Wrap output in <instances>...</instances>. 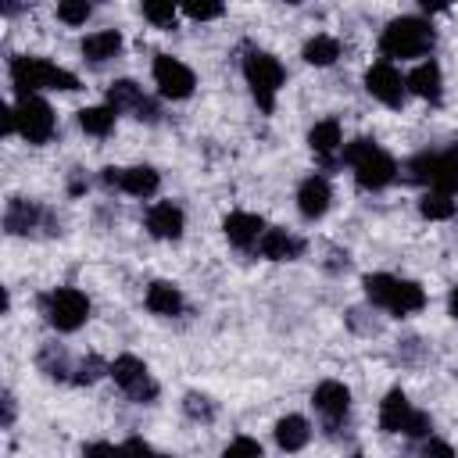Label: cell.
Masks as SVG:
<instances>
[{"mask_svg":"<svg viewBox=\"0 0 458 458\" xmlns=\"http://www.w3.org/2000/svg\"><path fill=\"white\" fill-rule=\"evenodd\" d=\"M447 311H451V318H458V286H454L451 297H447Z\"/></svg>","mask_w":458,"mask_h":458,"instance_id":"ab89813d","label":"cell"},{"mask_svg":"<svg viewBox=\"0 0 458 458\" xmlns=\"http://www.w3.org/2000/svg\"><path fill=\"white\" fill-rule=\"evenodd\" d=\"M429 433H433V419H429L426 411H411V419H408V426H404V437L422 440V437H429Z\"/></svg>","mask_w":458,"mask_h":458,"instance_id":"e575fe53","label":"cell"},{"mask_svg":"<svg viewBox=\"0 0 458 458\" xmlns=\"http://www.w3.org/2000/svg\"><path fill=\"white\" fill-rule=\"evenodd\" d=\"M308 143H311V150L329 165L333 161V154L344 147V140H340V122H333V118H326V122H318V125H311V132H308Z\"/></svg>","mask_w":458,"mask_h":458,"instance_id":"44dd1931","label":"cell"},{"mask_svg":"<svg viewBox=\"0 0 458 458\" xmlns=\"http://www.w3.org/2000/svg\"><path fill=\"white\" fill-rule=\"evenodd\" d=\"M336 57H340V43H336L333 36H311V39L304 43V61L315 64V68H326V64H333Z\"/></svg>","mask_w":458,"mask_h":458,"instance_id":"484cf974","label":"cell"},{"mask_svg":"<svg viewBox=\"0 0 458 458\" xmlns=\"http://www.w3.org/2000/svg\"><path fill=\"white\" fill-rule=\"evenodd\" d=\"M118 50H122V36H118L114 29H104V32H93V36H86V39H82V57H86V61H93V64H100V61L114 57Z\"/></svg>","mask_w":458,"mask_h":458,"instance_id":"603a6c76","label":"cell"},{"mask_svg":"<svg viewBox=\"0 0 458 458\" xmlns=\"http://www.w3.org/2000/svg\"><path fill=\"white\" fill-rule=\"evenodd\" d=\"M408 179L440 193H458V143L447 150H426L408 161Z\"/></svg>","mask_w":458,"mask_h":458,"instance_id":"277c9868","label":"cell"},{"mask_svg":"<svg viewBox=\"0 0 458 458\" xmlns=\"http://www.w3.org/2000/svg\"><path fill=\"white\" fill-rule=\"evenodd\" d=\"M433 43H437V32L426 18H394L379 36V50L386 57H401V61L429 54Z\"/></svg>","mask_w":458,"mask_h":458,"instance_id":"3957f363","label":"cell"},{"mask_svg":"<svg viewBox=\"0 0 458 458\" xmlns=\"http://www.w3.org/2000/svg\"><path fill=\"white\" fill-rule=\"evenodd\" d=\"M365 286V297L379 308H386L390 315H411L426 304V293L419 283L411 279H397V276H386V272H372L361 279Z\"/></svg>","mask_w":458,"mask_h":458,"instance_id":"7a4b0ae2","label":"cell"},{"mask_svg":"<svg viewBox=\"0 0 458 458\" xmlns=\"http://www.w3.org/2000/svg\"><path fill=\"white\" fill-rule=\"evenodd\" d=\"M143 100H147V97H143V89H140L132 79H118V82L107 86V104H111L114 111H140Z\"/></svg>","mask_w":458,"mask_h":458,"instance_id":"d4e9b609","label":"cell"},{"mask_svg":"<svg viewBox=\"0 0 458 458\" xmlns=\"http://www.w3.org/2000/svg\"><path fill=\"white\" fill-rule=\"evenodd\" d=\"M14 118H18V132H21L29 143H47V140L54 136V125H57L50 104L39 100L36 93L18 97V104H14Z\"/></svg>","mask_w":458,"mask_h":458,"instance_id":"ba28073f","label":"cell"},{"mask_svg":"<svg viewBox=\"0 0 458 458\" xmlns=\"http://www.w3.org/2000/svg\"><path fill=\"white\" fill-rule=\"evenodd\" d=\"M311 404H315V411L326 419V429H336V426L344 422L347 408H351V390H347L344 383H336V379H326V383L315 386Z\"/></svg>","mask_w":458,"mask_h":458,"instance_id":"4fadbf2b","label":"cell"},{"mask_svg":"<svg viewBox=\"0 0 458 458\" xmlns=\"http://www.w3.org/2000/svg\"><path fill=\"white\" fill-rule=\"evenodd\" d=\"M419 211H422L426 218H437V222H444V218H451V215H454V200H451V193L429 190V193L419 200Z\"/></svg>","mask_w":458,"mask_h":458,"instance_id":"83f0119b","label":"cell"},{"mask_svg":"<svg viewBox=\"0 0 458 458\" xmlns=\"http://www.w3.org/2000/svg\"><path fill=\"white\" fill-rule=\"evenodd\" d=\"M39 225H50V215H47L36 200H21V197L7 200L4 229H7L11 236H29V233H36Z\"/></svg>","mask_w":458,"mask_h":458,"instance_id":"5bb4252c","label":"cell"},{"mask_svg":"<svg viewBox=\"0 0 458 458\" xmlns=\"http://www.w3.org/2000/svg\"><path fill=\"white\" fill-rule=\"evenodd\" d=\"M82 451H86V454H97V451H114V447H111V444H86Z\"/></svg>","mask_w":458,"mask_h":458,"instance_id":"b9f144b4","label":"cell"},{"mask_svg":"<svg viewBox=\"0 0 458 458\" xmlns=\"http://www.w3.org/2000/svg\"><path fill=\"white\" fill-rule=\"evenodd\" d=\"M179 4H182V11H186L193 21H211V18H218V14L225 11L222 0H179Z\"/></svg>","mask_w":458,"mask_h":458,"instance_id":"1f68e13d","label":"cell"},{"mask_svg":"<svg viewBox=\"0 0 458 458\" xmlns=\"http://www.w3.org/2000/svg\"><path fill=\"white\" fill-rule=\"evenodd\" d=\"M182 408H186V415L197 419V422H211V419H215V404H211L204 394H186V397H182Z\"/></svg>","mask_w":458,"mask_h":458,"instance_id":"d6a6232c","label":"cell"},{"mask_svg":"<svg viewBox=\"0 0 458 458\" xmlns=\"http://www.w3.org/2000/svg\"><path fill=\"white\" fill-rule=\"evenodd\" d=\"M154 82H157L161 97H168V100H186L193 93V86H197L193 72L182 61L168 57V54H157L154 57Z\"/></svg>","mask_w":458,"mask_h":458,"instance_id":"30bf717a","label":"cell"},{"mask_svg":"<svg viewBox=\"0 0 458 458\" xmlns=\"http://www.w3.org/2000/svg\"><path fill=\"white\" fill-rule=\"evenodd\" d=\"M365 89H369L379 104L401 107V104H404V93H408V82L401 79V72H397L390 61H379V64H372V68L365 72Z\"/></svg>","mask_w":458,"mask_h":458,"instance_id":"8fae6325","label":"cell"},{"mask_svg":"<svg viewBox=\"0 0 458 458\" xmlns=\"http://www.w3.org/2000/svg\"><path fill=\"white\" fill-rule=\"evenodd\" d=\"M147 229L157 240H179L182 236V211L172 200H161L147 211Z\"/></svg>","mask_w":458,"mask_h":458,"instance_id":"e0dca14e","label":"cell"},{"mask_svg":"<svg viewBox=\"0 0 458 458\" xmlns=\"http://www.w3.org/2000/svg\"><path fill=\"white\" fill-rule=\"evenodd\" d=\"M286 4H301V0H286Z\"/></svg>","mask_w":458,"mask_h":458,"instance_id":"7bdbcfd3","label":"cell"},{"mask_svg":"<svg viewBox=\"0 0 458 458\" xmlns=\"http://www.w3.org/2000/svg\"><path fill=\"white\" fill-rule=\"evenodd\" d=\"M243 79H247V86H250L258 107H261V111H272V107H276V93H279L286 72H283V64H279L272 54L250 50V54L243 57Z\"/></svg>","mask_w":458,"mask_h":458,"instance_id":"8992f818","label":"cell"},{"mask_svg":"<svg viewBox=\"0 0 458 458\" xmlns=\"http://www.w3.org/2000/svg\"><path fill=\"white\" fill-rule=\"evenodd\" d=\"M104 186H118L132 197H150L161 186V175L150 165H136V168H104Z\"/></svg>","mask_w":458,"mask_h":458,"instance_id":"7c38bea8","label":"cell"},{"mask_svg":"<svg viewBox=\"0 0 458 458\" xmlns=\"http://www.w3.org/2000/svg\"><path fill=\"white\" fill-rule=\"evenodd\" d=\"M11 82L18 97L36 93V89H79V79L43 57H14L11 61Z\"/></svg>","mask_w":458,"mask_h":458,"instance_id":"5b68a950","label":"cell"},{"mask_svg":"<svg viewBox=\"0 0 458 458\" xmlns=\"http://www.w3.org/2000/svg\"><path fill=\"white\" fill-rule=\"evenodd\" d=\"M140 7H143V14H147V21H154L157 29L175 25V7H179V0H140Z\"/></svg>","mask_w":458,"mask_h":458,"instance_id":"f1b7e54d","label":"cell"},{"mask_svg":"<svg viewBox=\"0 0 458 458\" xmlns=\"http://www.w3.org/2000/svg\"><path fill=\"white\" fill-rule=\"evenodd\" d=\"M125 447H132V451H150V444H147V440H140V437L125 440Z\"/></svg>","mask_w":458,"mask_h":458,"instance_id":"60d3db41","label":"cell"},{"mask_svg":"<svg viewBox=\"0 0 458 458\" xmlns=\"http://www.w3.org/2000/svg\"><path fill=\"white\" fill-rule=\"evenodd\" d=\"M422 451H426V454H454V451H451V444H440V440H429V437H426Z\"/></svg>","mask_w":458,"mask_h":458,"instance_id":"8d00e7d4","label":"cell"},{"mask_svg":"<svg viewBox=\"0 0 458 458\" xmlns=\"http://www.w3.org/2000/svg\"><path fill=\"white\" fill-rule=\"evenodd\" d=\"M89 11H93L89 0H57V18L64 25H82L89 18Z\"/></svg>","mask_w":458,"mask_h":458,"instance_id":"4dcf8cb0","label":"cell"},{"mask_svg":"<svg viewBox=\"0 0 458 458\" xmlns=\"http://www.w3.org/2000/svg\"><path fill=\"white\" fill-rule=\"evenodd\" d=\"M419 7H422L426 14H437V11H447L451 0H419Z\"/></svg>","mask_w":458,"mask_h":458,"instance_id":"74e56055","label":"cell"},{"mask_svg":"<svg viewBox=\"0 0 458 458\" xmlns=\"http://www.w3.org/2000/svg\"><path fill=\"white\" fill-rule=\"evenodd\" d=\"M147 308L154 315H179L182 311V293L172 283H150L147 290Z\"/></svg>","mask_w":458,"mask_h":458,"instance_id":"cb8c5ba5","label":"cell"},{"mask_svg":"<svg viewBox=\"0 0 458 458\" xmlns=\"http://www.w3.org/2000/svg\"><path fill=\"white\" fill-rule=\"evenodd\" d=\"M11 422H14V397L4 394V426H11Z\"/></svg>","mask_w":458,"mask_h":458,"instance_id":"f35d334b","label":"cell"},{"mask_svg":"<svg viewBox=\"0 0 458 458\" xmlns=\"http://www.w3.org/2000/svg\"><path fill=\"white\" fill-rule=\"evenodd\" d=\"M404 82H408V89H411L415 97H422V100H429V104H437V100L444 97V75H440V64H437V61H422Z\"/></svg>","mask_w":458,"mask_h":458,"instance_id":"ac0fdd59","label":"cell"},{"mask_svg":"<svg viewBox=\"0 0 458 458\" xmlns=\"http://www.w3.org/2000/svg\"><path fill=\"white\" fill-rule=\"evenodd\" d=\"M43 315H47V322L57 333H75L89 318V301H86L82 290L61 286V290H54V293L43 297Z\"/></svg>","mask_w":458,"mask_h":458,"instance_id":"52a82bcc","label":"cell"},{"mask_svg":"<svg viewBox=\"0 0 458 458\" xmlns=\"http://www.w3.org/2000/svg\"><path fill=\"white\" fill-rule=\"evenodd\" d=\"M344 161L354 168V179H358L361 190H383L397 175V161L386 150H379L372 140H365V136L361 140H351L344 147Z\"/></svg>","mask_w":458,"mask_h":458,"instance_id":"6da1fadb","label":"cell"},{"mask_svg":"<svg viewBox=\"0 0 458 458\" xmlns=\"http://www.w3.org/2000/svg\"><path fill=\"white\" fill-rule=\"evenodd\" d=\"M107 372L114 376V383H118L132 401L150 404V401L157 397V383L150 379V372H147V365H143L140 358L122 354V358H114V361H111V369H107Z\"/></svg>","mask_w":458,"mask_h":458,"instance_id":"9c48e42d","label":"cell"},{"mask_svg":"<svg viewBox=\"0 0 458 458\" xmlns=\"http://www.w3.org/2000/svg\"><path fill=\"white\" fill-rule=\"evenodd\" d=\"M114 107L107 104V107H82L79 111V125L89 132V136H107L111 129H114Z\"/></svg>","mask_w":458,"mask_h":458,"instance_id":"4316f807","label":"cell"},{"mask_svg":"<svg viewBox=\"0 0 458 458\" xmlns=\"http://www.w3.org/2000/svg\"><path fill=\"white\" fill-rule=\"evenodd\" d=\"M225 454H261V444L250 440V437H236V440L225 447Z\"/></svg>","mask_w":458,"mask_h":458,"instance_id":"d590c367","label":"cell"},{"mask_svg":"<svg viewBox=\"0 0 458 458\" xmlns=\"http://www.w3.org/2000/svg\"><path fill=\"white\" fill-rule=\"evenodd\" d=\"M39 369H43L50 379H64V376H68V358H64V351H61L57 344H47V347L39 351Z\"/></svg>","mask_w":458,"mask_h":458,"instance_id":"f546056e","label":"cell"},{"mask_svg":"<svg viewBox=\"0 0 458 458\" xmlns=\"http://www.w3.org/2000/svg\"><path fill=\"white\" fill-rule=\"evenodd\" d=\"M222 233H225V240H229L233 247L250 250V247H258V240H261V233H265V222H261V215L233 211V215H225Z\"/></svg>","mask_w":458,"mask_h":458,"instance_id":"9a60e30c","label":"cell"},{"mask_svg":"<svg viewBox=\"0 0 458 458\" xmlns=\"http://www.w3.org/2000/svg\"><path fill=\"white\" fill-rule=\"evenodd\" d=\"M411 411H415V408L408 404V397H404L401 390H390V394L383 397V404H379V429H383V433H404Z\"/></svg>","mask_w":458,"mask_h":458,"instance_id":"ffe728a7","label":"cell"},{"mask_svg":"<svg viewBox=\"0 0 458 458\" xmlns=\"http://www.w3.org/2000/svg\"><path fill=\"white\" fill-rule=\"evenodd\" d=\"M308 437H311V429H308V419L304 415H283L276 422V444L283 451H301L308 444Z\"/></svg>","mask_w":458,"mask_h":458,"instance_id":"7402d4cb","label":"cell"},{"mask_svg":"<svg viewBox=\"0 0 458 458\" xmlns=\"http://www.w3.org/2000/svg\"><path fill=\"white\" fill-rule=\"evenodd\" d=\"M329 200H333V190L326 175H308L297 190V208L304 218H322L329 211Z\"/></svg>","mask_w":458,"mask_h":458,"instance_id":"2e32d148","label":"cell"},{"mask_svg":"<svg viewBox=\"0 0 458 458\" xmlns=\"http://www.w3.org/2000/svg\"><path fill=\"white\" fill-rule=\"evenodd\" d=\"M258 250L272 261H293V258H301L304 243L297 236H290L286 229H265L261 240H258Z\"/></svg>","mask_w":458,"mask_h":458,"instance_id":"d6986e66","label":"cell"},{"mask_svg":"<svg viewBox=\"0 0 458 458\" xmlns=\"http://www.w3.org/2000/svg\"><path fill=\"white\" fill-rule=\"evenodd\" d=\"M100 372H104V361H100L97 354H89V358H82V361H79V369H75V376H72V379H75V383H93Z\"/></svg>","mask_w":458,"mask_h":458,"instance_id":"836d02e7","label":"cell"}]
</instances>
